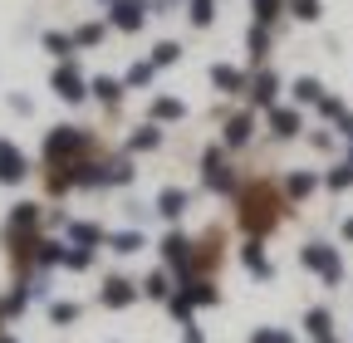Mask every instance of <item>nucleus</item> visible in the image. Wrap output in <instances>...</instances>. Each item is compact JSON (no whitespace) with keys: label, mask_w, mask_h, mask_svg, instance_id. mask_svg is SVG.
Here are the masks:
<instances>
[{"label":"nucleus","mask_w":353,"mask_h":343,"mask_svg":"<svg viewBox=\"0 0 353 343\" xmlns=\"http://www.w3.org/2000/svg\"><path fill=\"white\" fill-rule=\"evenodd\" d=\"M245 98H250V108H275V98H280V74H275V69H260V74L250 79Z\"/></svg>","instance_id":"8"},{"label":"nucleus","mask_w":353,"mask_h":343,"mask_svg":"<svg viewBox=\"0 0 353 343\" xmlns=\"http://www.w3.org/2000/svg\"><path fill=\"white\" fill-rule=\"evenodd\" d=\"M309 143H314L319 152H329V147H334V133H324V127H319V133H309Z\"/></svg>","instance_id":"40"},{"label":"nucleus","mask_w":353,"mask_h":343,"mask_svg":"<svg viewBox=\"0 0 353 343\" xmlns=\"http://www.w3.org/2000/svg\"><path fill=\"white\" fill-rule=\"evenodd\" d=\"M99 299L108 309H128L132 299H138V284H128L123 275H113V280H103V289H99Z\"/></svg>","instance_id":"14"},{"label":"nucleus","mask_w":353,"mask_h":343,"mask_svg":"<svg viewBox=\"0 0 353 343\" xmlns=\"http://www.w3.org/2000/svg\"><path fill=\"white\" fill-rule=\"evenodd\" d=\"M241 260H245V270H250L255 280H270V275H275V265H270V260H265V245H260L255 236H250V240L241 245Z\"/></svg>","instance_id":"16"},{"label":"nucleus","mask_w":353,"mask_h":343,"mask_svg":"<svg viewBox=\"0 0 353 343\" xmlns=\"http://www.w3.org/2000/svg\"><path fill=\"white\" fill-rule=\"evenodd\" d=\"M64 270H88V265H94V250H88V245H64V260H59Z\"/></svg>","instance_id":"28"},{"label":"nucleus","mask_w":353,"mask_h":343,"mask_svg":"<svg viewBox=\"0 0 353 343\" xmlns=\"http://www.w3.org/2000/svg\"><path fill=\"white\" fill-rule=\"evenodd\" d=\"M201 182H206V191H216V196L236 191V162H231V152L221 147V143L201 152Z\"/></svg>","instance_id":"3"},{"label":"nucleus","mask_w":353,"mask_h":343,"mask_svg":"<svg viewBox=\"0 0 353 343\" xmlns=\"http://www.w3.org/2000/svg\"><path fill=\"white\" fill-rule=\"evenodd\" d=\"M34 221H39V206H34V201L10 206V226H15V231H25V226H34Z\"/></svg>","instance_id":"33"},{"label":"nucleus","mask_w":353,"mask_h":343,"mask_svg":"<svg viewBox=\"0 0 353 343\" xmlns=\"http://www.w3.org/2000/svg\"><path fill=\"white\" fill-rule=\"evenodd\" d=\"M182 343H206V338H201V329H196V324H187V329H182Z\"/></svg>","instance_id":"43"},{"label":"nucleus","mask_w":353,"mask_h":343,"mask_svg":"<svg viewBox=\"0 0 353 343\" xmlns=\"http://www.w3.org/2000/svg\"><path fill=\"white\" fill-rule=\"evenodd\" d=\"M290 6V0H250V10H255V25H270L280 20V10Z\"/></svg>","instance_id":"29"},{"label":"nucleus","mask_w":353,"mask_h":343,"mask_svg":"<svg viewBox=\"0 0 353 343\" xmlns=\"http://www.w3.org/2000/svg\"><path fill=\"white\" fill-rule=\"evenodd\" d=\"M250 138H255V113H231L226 123H221V147L226 152L250 147Z\"/></svg>","instance_id":"7"},{"label":"nucleus","mask_w":353,"mask_h":343,"mask_svg":"<svg viewBox=\"0 0 353 343\" xmlns=\"http://www.w3.org/2000/svg\"><path fill=\"white\" fill-rule=\"evenodd\" d=\"M348 162H353V152H348Z\"/></svg>","instance_id":"47"},{"label":"nucleus","mask_w":353,"mask_h":343,"mask_svg":"<svg viewBox=\"0 0 353 343\" xmlns=\"http://www.w3.org/2000/svg\"><path fill=\"white\" fill-rule=\"evenodd\" d=\"M162 255H167V265L187 280V275H192V265H196V240H192V236H182V231H172V236L162 240Z\"/></svg>","instance_id":"5"},{"label":"nucleus","mask_w":353,"mask_h":343,"mask_svg":"<svg viewBox=\"0 0 353 343\" xmlns=\"http://www.w3.org/2000/svg\"><path fill=\"white\" fill-rule=\"evenodd\" d=\"M10 108H15V113H34V103H30L25 94H15V98H10Z\"/></svg>","instance_id":"42"},{"label":"nucleus","mask_w":353,"mask_h":343,"mask_svg":"<svg viewBox=\"0 0 353 343\" xmlns=\"http://www.w3.org/2000/svg\"><path fill=\"white\" fill-rule=\"evenodd\" d=\"M69 240L94 250V245H103V240H108V231H103V226H94V221H69Z\"/></svg>","instance_id":"20"},{"label":"nucleus","mask_w":353,"mask_h":343,"mask_svg":"<svg viewBox=\"0 0 353 343\" xmlns=\"http://www.w3.org/2000/svg\"><path fill=\"white\" fill-rule=\"evenodd\" d=\"M152 79H157V64H152V59H138V64H132V69L123 74V83H128V89H148Z\"/></svg>","instance_id":"25"},{"label":"nucleus","mask_w":353,"mask_h":343,"mask_svg":"<svg viewBox=\"0 0 353 343\" xmlns=\"http://www.w3.org/2000/svg\"><path fill=\"white\" fill-rule=\"evenodd\" d=\"M0 343H15V338H0Z\"/></svg>","instance_id":"45"},{"label":"nucleus","mask_w":353,"mask_h":343,"mask_svg":"<svg viewBox=\"0 0 353 343\" xmlns=\"http://www.w3.org/2000/svg\"><path fill=\"white\" fill-rule=\"evenodd\" d=\"M176 59H182V45H176V39H162V45H152V64H157V69H172Z\"/></svg>","instance_id":"30"},{"label":"nucleus","mask_w":353,"mask_h":343,"mask_svg":"<svg viewBox=\"0 0 353 343\" xmlns=\"http://www.w3.org/2000/svg\"><path fill=\"white\" fill-rule=\"evenodd\" d=\"M108 245H113L118 255H138V250L148 245V236H143V231H113V236H108Z\"/></svg>","instance_id":"24"},{"label":"nucleus","mask_w":353,"mask_h":343,"mask_svg":"<svg viewBox=\"0 0 353 343\" xmlns=\"http://www.w3.org/2000/svg\"><path fill=\"white\" fill-rule=\"evenodd\" d=\"M162 147V127L157 123H143V127H132V138H128V152H157Z\"/></svg>","instance_id":"19"},{"label":"nucleus","mask_w":353,"mask_h":343,"mask_svg":"<svg viewBox=\"0 0 353 343\" xmlns=\"http://www.w3.org/2000/svg\"><path fill=\"white\" fill-rule=\"evenodd\" d=\"M50 319H54V324H74V319H79V304H54Z\"/></svg>","instance_id":"38"},{"label":"nucleus","mask_w":353,"mask_h":343,"mask_svg":"<svg viewBox=\"0 0 353 343\" xmlns=\"http://www.w3.org/2000/svg\"><path fill=\"white\" fill-rule=\"evenodd\" d=\"M290 15H294V20H304V25H314L324 10H319V0H290Z\"/></svg>","instance_id":"35"},{"label":"nucleus","mask_w":353,"mask_h":343,"mask_svg":"<svg viewBox=\"0 0 353 343\" xmlns=\"http://www.w3.org/2000/svg\"><path fill=\"white\" fill-rule=\"evenodd\" d=\"M314 187H319V177H314V172H304V167L285 177V196H290V201H304V196L314 191Z\"/></svg>","instance_id":"21"},{"label":"nucleus","mask_w":353,"mask_h":343,"mask_svg":"<svg viewBox=\"0 0 353 343\" xmlns=\"http://www.w3.org/2000/svg\"><path fill=\"white\" fill-rule=\"evenodd\" d=\"M148 15H152L148 0H113V15H108V20H113V30H128V34H132V30L148 25Z\"/></svg>","instance_id":"9"},{"label":"nucleus","mask_w":353,"mask_h":343,"mask_svg":"<svg viewBox=\"0 0 353 343\" xmlns=\"http://www.w3.org/2000/svg\"><path fill=\"white\" fill-rule=\"evenodd\" d=\"M44 50H50L59 64L74 59V34H59V30H44Z\"/></svg>","instance_id":"23"},{"label":"nucleus","mask_w":353,"mask_h":343,"mask_svg":"<svg viewBox=\"0 0 353 343\" xmlns=\"http://www.w3.org/2000/svg\"><path fill=\"white\" fill-rule=\"evenodd\" d=\"M187 6H192V25L196 30H206L216 20V0H187Z\"/></svg>","instance_id":"34"},{"label":"nucleus","mask_w":353,"mask_h":343,"mask_svg":"<svg viewBox=\"0 0 353 343\" xmlns=\"http://www.w3.org/2000/svg\"><path fill=\"white\" fill-rule=\"evenodd\" d=\"M324 343H334V338H324Z\"/></svg>","instance_id":"48"},{"label":"nucleus","mask_w":353,"mask_h":343,"mask_svg":"<svg viewBox=\"0 0 353 343\" xmlns=\"http://www.w3.org/2000/svg\"><path fill=\"white\" fill-rule=\"evenodd\" d=\"M250 343H294V338H290V333H280V329H260Z\"/></svg>","instance_id":"39"},{"label":"nucleus","mask_w":353,"mask_h":343,"mask_svg":"<svg viewBox=\"0 0 353 343\" xmlns=\"http://www.w3.org/2000/svg\"><path fill=\"white\" fill-rule=\"evenodd\" d=\"M103 6H113V0H103Z\"/></svg>","instance_id":"46"},{"label":"nucleus","mask_w":353,"mask_h":343,"mask_svg":"<svg viewBox=\"0 0 353 343\" xmlns=\"http://www.w3.org/2000/svg\"><path fill=\"white\" fill-rule=\"evenodd\" d=\"M50 89H54L64 103H83V98H88V79H83V74L74 69V59H69V64H59V69L50 74Z\"/></svg>","instance_id":"6"},{"label":"nucleus","mask_w":353,"mask_h":343,"mask_svg":"<svg viewBox=\"0 0 353 343\" xmlns=\"http://www.w3.org/2000/svg\"><path fill=\"white\" fill-rule=\"evenodd\" d=\"M182 118H187V103L182 98H152L148 103V123H157V127L162 123H182Z\"/></svg>","instance_id":"17"},{"label":"nucleus","mask_w":353,"mask_h":343,"mask_svg":"<svg viewBox=\"0 0 353 343\" xmlns=\"http://www.w3.org/2000/svg\"><path fill=\"white\" fill-rule=\"evenodd\" d=\"M64 260V245L59 240H39V265H59Z\"/></svg>","instance_id":"36"},{"label":"nucleus","mask_w":353,"mask_h":343,"mask_svg":"<svg viewBox=\"0 0 353 343\" xmlns=\"http://www.w3.org/2000/svg\"><path fill=\"white\" fill-rule=\"evenodd\" d=\"M324 187H329V191H348V187H353V162H339V167H329Z\"/></svg>","instance_id":"32"},{"label":"nucleus","mask_w":353,"mask_h":343,"mask_svg":"<svg viewBox=\"0 0 353 343\" xmlns=\"http://www.w3.org/2000/svg\"><path fill=\"white\" fill-rule=\"evenodd\" d=\"M304 329H309V333H314V338L324 343V338H329V329H334L329 309H309V314H304Z\"/></svg>","instance_id":"31"},{"label":"nucleus","mask_w":353,"mask_h":343,"mask_svg":"<svg viewBox=\"0 0 353 343\" xmlns=\"http://www.w3.org/2000/svg\"><path fill=\"white\" fill-rule=\"evenodd\" d=\"M88 147H94V133L88 127H50V138H44V157H50L54 167L59 162H83L88 157Z\"/></svg>","instance_id":"2"},{"label":"nucleus","mask_w":353,"mask_h":343,"mask_svg":"<svg viewBox=\"0 0 353 343\" xmlns=\"http://www.w3.org/2000/svg\"><path fill=\"white\" fill-rule=\"evenodd\" d=\"M123 89H128V83H123V79H108V74L88 79V94H94L103 108H118V103H123Z\"/></svg>","instance_id":"15"},{"label":"nucleus","mask_w":353,"mask_h":343,"mask_svg":"<svg viewBox=\"0 0 353 343\" xmlns=\"http://www.w3.org/2000/svg\"><path fill=\"white\" fill-rule=\"evenodd\" d=\"M236 201H241V226H245L255 240L280 221V216H275V196H270V187H265V182H250Z\"/></svg>","instance_id":"1"},{"label":"nucleus","mask_w":353,"mask_h":343,"mask_svg":"<svg viewBox=\"0 0 353 343\" xmlns=\"http://www.w3.org/2000/svg\"><path fill=\"white\" fill-rule=\"evenodd\" d=\"M245 50H250V64H260L265 54H270V25H250V34H245Z\"/></svg>","instance_id":"22"},{"label":"nucleus","mask_w":353,"mask_h":343,"mask_svg":"<svg viewBox=\"0 0 353 343\" xmlns=\"http://www.w3.org/2000/svg\"><path fill=\"white\" fill-rule=\"evenodd\" d=\"M299 265H304V270H314V275H324V284H339V280H343V260H339V250H334V245H324V240H309V245L299 250Z\"/></svg>","instance_id":"4"},{"label":"nucleus","mask_w":353,"mask_h":343,"mask_svg":"<svg viewBox=\"0 0 353 343\" xmlns=\"http://www.w3.org/2000/svg\"><path fill=\"white\" fill-rule=\"evenodd\" d=\"M339 138H348V143H353V113H343V118H339Z\"/></svg>","instance_id":"41"},{"label":"nucleus","mask_w":353,"mask_h":343,"mask_svg":"<svg viewBox=\"0 0 353 343\" xmlns=\"http://www.w3.org/2000/svg\"><path fill=\"white\" fill-rule=\"evenodd\" d=\"M187 206H192V191H187V187H162L157 201H152V211H157V216H167V221H176Z\"/></svg>","instance_id":"11"},{"label":"nucleus","mask_w":353,"mask_h":343,"mask_svg":"<svg viewBox=\"0 0 353 343\" xmlns=\"http://www.w3.org/2000/svg\"><path fill=\"white\" fill-rule=\"evenodd\" d=\"M299 133H304V118H299V108H270V138L290 143V138H299Z\"/></svg>","instance_id":"13"},{"label":"nucleus","mask_w":353,"mask_h":343,"mask_svg":"<svg viewBox=\"0 0 353 343\" xmlns=\"http://www.w3.org/2000/svg\"><path fill=\"white\" fill-rule=\"evenodd\" d=\"M343 240H353V216H348V221H343Z\"/></svg>","instance_id":"44"},{"label":"nucleus","mask_w":353,"mask_h":343,"mask_svg":"<svg viewBox=\"0 0 353 343\" xmlns=\"http://www.w3.org/2000/svg\"><path fill=\"white\" fill-rule=\"evenodd\" d=\"M25 177H30V157L10 138H0V182H25Z\"/></svg>","instance_id":"10"},{"label":"nucleus","mask_w":353,"mask_h":343,"mask_svg":"<svg viewBox=\"0 0 353 343\" xmlns=\"http://www.w3.org/2000/svg\"><path fill=\"white\" fill-rule=\"evenodd\" d=\"M314 108H319V113H324V118H329V123H339V118H343V113H348V108H343V103H339V98H334V94H324V98H319V103H314Z\"/></svg>","instance_id":"37"},{"label":"nucleus","mask_w":353,"mask_h":343,"mask_svg":"<svg viewBox=\"0 0 353 343\" xmlns=\"http://www.w3.org/2000/svg\"><path fill=\"white\" fill-rule=\"evenodd\" d=\"M211 89H216V94H245L250 79H245L236 64H211Z\"/></svg>","instance_id":"12"},{"label":"nucleus","mask_w":353,"mask_h":343,"mask_svg":"<svg viewBox=\"0 0 353 343\" xmlns=\"http://www.w3.org/2000/svg\"><path fill=\"white\" fill-rule=\"evenodd\" d=\"M103 30H108L103 20H88V25H79V30H74V50H94L99 39H103Z\"/></svg>","instance_id":"26"},{"label":"nucleus","mask_w":353,"mask_h":343,"mask_svg":"<svg viewBox=\"0 0 353 343\" xmlns=\"http://www.w3.org/2000/svg\"><path fill=\"white\" fill-rule=\"evenodd\" d=\"M172 280H167V270H152L143 284H138V294H148V299H172V289H167Z\"/></svg>","instance_id":"27"},{"label":"nucleus","mask_w":353,"mask_h":343,"mask_svg":"<svg viewBox=\"0 0 353 343\" xmlns=\"http://www.w3.org/2000/svg\"><path fill=\"white\" fill-rule=\"evenodd\" d=\"M290 98H294L299 108H304V103H319V98H324V83H319L314 74H299V79L290 83Z\"/></svg>","instance_id":"18"}]
</instances>
